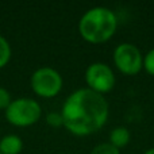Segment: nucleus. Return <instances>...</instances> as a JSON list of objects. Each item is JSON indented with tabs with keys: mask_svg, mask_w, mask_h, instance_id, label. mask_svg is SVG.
<instances>
[{
	"mask_svg": "<svg viewBox=\"0 0 154 154\" xmlns=\"http://www.w3.org/2000/svg\"><path fill=\"white\" fill-rule=\"evenodd\" d=\"M64 127L76 137H88L104 127L109 104L103 95L88 88L76 89L65 99L61 108Z\"/></svg>",
	"mask_w": 154,
	"mask_h": 154,
	"instance_id": "f257e3e1",
	"label": "nucleus"
},
{
	"mask_svg": "<svg viewBox=\"0 0 154 154\" xmlns=\"http://www.w3.org/2000/svg\"><path fill=\"white\" fill-rule=\"evenodd\" d=\"M118 29L116 14L108 7L97 5L87 10L79 20V32L88 43L100 45L109 41Z\"/></svg>",
	"mask_w": 154,
	"mask_h": 154,
	"instance_id": "f03ea898",
	"label": "nucleus"
},
{
	"mask_svg": "<svg viewBox=\"0 0 154 154\" xmlns=\"http://www.w3.org/2000/svg\"><path fill=\"white\" fill-rule=\"evenodd\" d=\"M5 119L15 127H29L32 126L42 116L41 104L31 97H19L11 101L4 111Z\"/></svg>",
	"mask_w": 154,
	"mask_h": 154,
	"instance_id": "7ed1b4c3",
	"label": "nucleus"
},
{
	"mask_svg": "<svg viewBox=\"0 0 154 154\" xmlns=\"http://www.w3.org/2000/svg\"><path fill=\"white\" fill-rule=\"evenodd\" d=\"M32 92L43 99L56 97L64 87V80L58 70L50 66L38 68L30 79Z\"/></svg>",
	"mask_w": 154,
	"mask_h": 154,
	"instance_id": "20e7f679",
	"label": "nucleus"
},
{
	"mask_svg": "<svg viewBox=\"0 0 154 154\" xmlns=\"http://www.w3.org/2000/svg\"><path fill=\"white\" fill-rule=\"evenodd\" d=\"M112 60L116 69L125 76H135L143 69V56L134 43H119L114 49Z\"/></svg>",
	"mask_w": 154,
	"mask_h": 154,
	"instance_id": "39448f33",
	"label": "nucleus"
},
{
	"mask_svg": "<svg viewBox=\"0 0 154 154\" xmlns=\"http://www.w3.org/2000/svg\"><path fill=\"white\" fill-rule=\"evenodd\" d=\"M87 88L99 95L111 92L115 87V75L112 68L106 62H92L87 66L84 73Z\"/></svg>",
	"mask_w": 154,
	"mask_h": 154,
	"instance_id": "423d86ee",
	"label": "nucleus"
},
{
	"mask_svg": "<svg viewBox=\"0 0 154 154\" xmlns=\"http://www.w3.org/2000/svg\"><path fill=\"white\" fill-rule=\"evenodd\" d=\"M23 141L16 134H7L0 138V154H20Z\"/></svg>",
	"mask_w": 154,
	"mask_h": 154,
	"instance_id": "0eeeda50",
	"label": "nucleus"
},
{
	"mask_svg": "<svg viewBox=\"0 0 154 154\" xmlns=\"http://www.w3.org/2000/svg\"><path fill=\"white\" fill-rule=\"evenodd\" d=\"M130 139H131V133L125 126H118V127L112 128V130L109 131L108 142L119 150L122 149V147L127 146V145L130 143Z\"/></svg>",
	"mask_w": 154,
	"mask_h": 154,
	"instance_id": "6e6552de",
	"label": "nucleus"
},
{
	"mask_svg": "<svg viewBox=\"0 0 154 154\" xmlns=\"http://www.w3.org/2000/svg\"><path fill=\"white\" fill-rule=\"evenodd\" d=\"M11 56H12V49L10 42L7 41V38L0 35V69L7 66L8 62L11 61Z\"/></svg>",
	"mask_w": 154,
	"mask_h": 154,
	"instance_id": "1a4fd4ad",
	"label": "nucleus"
},
{
	"mask_svg": "<svg viewBox=\"0 0 154 154\" xmlns=\"http://www.w3.org/2000/svg\"><path fill=\"white\" fill-rule=\"evenodd\" d=\"M91 154H120V150L112 146L109 142L99 143L91 150Z\"/></svg>",
	"mask_w": 154,
	"mask_h": 154,
	"instance_id": "9d476101",
	"label": "nucleus"
},
{
	"mask_svg": "<svg viewBox=\"0 0 154 154\" xmlns=\"http://www.w3.org/2000/svg\"><path fill=\"white\" fill-rule=\"evenodd\" d=\"M143 69L150 76H154V48L150 49L143 57Z\"/></svg>",
	"mask_w": 154,
	"mask_h": 154,
	"instance_id": "9b49d317",
	"label": "nucleus"
},
{
	"mask_svg": "<svg viewBox=\"0 0 154 154\" xmlns=\"http://www.w3.org/2000/svg\"><path fill=\"white\" fill-rule=\"evenodd\" d=\"M46 123L54 128L64 126V120H62L61 112H49V114L46 115Z\"/></svg>",
	"mask_w": 154,
	"mask_h": 154,
	"instance_id": "f8f14e48",
	"label": "nucleus"
},
{
	"mask_svg": "<svg viewBox=\"0 0 154 154\" xmlns=\"http://www.w3.org/2000/svg\"><path fill=\"white\" fill-rule=\"evenodd\" d=\"M12 100L14 99H12V96H11L10 91L5 89L4 87H0V109L5 111Z\"/></svg>",
	"mask_w": 154,
	"mask_h": 154,
	"instance_id": "ddd939ff",
	"label": "nucleus"
},
{
	"mask_svg": "<svg viewBox=\"0 0 154 154\" xmlns=\"http://www.w3.org/2000/svg\"><path fill=\"white\" fill-rule=\"evenodd\" d=\"M143 154H154V147H150V149H147Z\"/></svg>",
	"mask_w": 154,
	"mask_h": 154,
	"instance_id": "4468645a",
	"label": "nucleus"
}]
</instances>
